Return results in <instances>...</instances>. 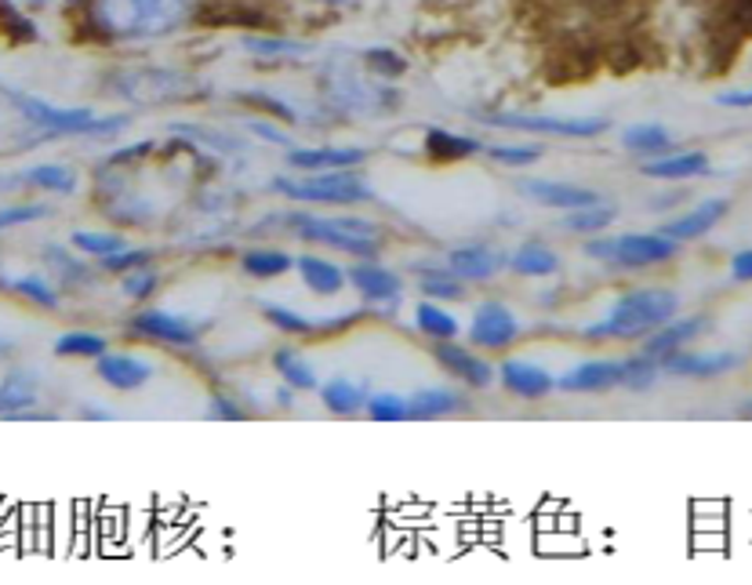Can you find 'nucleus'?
<instances>
[{"label":"nucleus","mask_w":752,"mask_h":585,"mask_svg":"<svg viewBox=\"0 0 752 585\" xmlns=\"http://www.w3.org/2000/svg\"><path fill=\"white\" fill-rule=\"evenodd\" d=\"M74 15L91 41L153 44L204 19V0H77Z\"/></svg>","instance_id":"nucleus-1"},{"label":"nucleus","mask_w":752,"mask_h":585,"mask_svg":"<svg viewBox=\"0 0 752 585\" xmlns=\"http://www.w3.org/2000/svg\"><path fill=\"white\" fill-rule=\"evenodd\" d=\"M679 313V295L665 288H640L618 295L604 320H596L582 334L585 339L600 342H618V339H648L651 331H659Z\"/></svg>","instance_id":"nucleus-2"},{"label":"nucleus","mask_w":752,"mask_h":585,"mask_svg":"<svg viewBox=\"0 0 752 585\" xmlns=\"http://www.w3.org/2000/svg\"><path fill=\"white\" fill-rule=\"evenodd\" d=\"M0 95L26 117L33 128H41L44 135H88V139H110L117 131L128 128V117H99L80 106H55L44 102L37 95H26L11 84H0Z\"/></svg>","instance_id":"nucleus-3"},{"label":"nucleus","mask_w":752,"mask_h":585,"mask_svg":"<svg viewBox=\"0 0 752 585\" xmlns=\"http://www.w3.org/2000/svg\"><path fill=\"white\" fill-rule=\"evenodd\" d=\"M320 91L339 113H386L397 106V91L386 88L381 77H364L350 63L320 66Z\"/></svg>","instance_id":"nucleus-4"},{"label":"nucleus","mask_w":752,"mask_h":585,"mask_svg":"<svg viewBox=\"0 0 752 585\" xmlns=\"http://www.w3.org/2000/svg\"><path fill=\"white\" fill-rule=\"evenodd\" d=\"M273 189L288 197L291 205H367L375 200V189L364 183V175L350 172H328V175H306V178H273Z\"/></svg>","instance_id":"nucleus-5"},{"label":"nucleus","mask_w":752,"mask_h":585,"mask_svg":"<svg viewBox=\"0 0 752 585\" xmlns=\"http://www.w3.org/2000/svg\"><path fill=\"white\" fill-rule=\"evenodd\" d=\"M117 91L128 102L139 106H164V102H193L200 95H208L200 88L197 77L183 74V69H161V66H139L117 77Z\"/></svg>","instance_id":"nucleus-6"},{"label":"nucleus","mask_w":752,"mask_h":585,"mask_svg":"<svg viewBox=\"0 0 752 585\" xmlns=\"http://www.w3.org/2000/svg\"><path fill=\"white\" fill-rule=\"evenodd\" d=\"M679 244L668 241L665 233H622V236H593L585 244V255L604 262V266H622V269H648L659 262L676 258Z\"/></svg>","instance_id":"nucleus-7"},{"label":"nucleus","mask_w":752,"mask_h":585,"mask_svg":"<svg viewBox=\"0 0 752 585\" xmlns=\"http://www.w3.org/2000/svg\"><path fill=\"white\" fill-rule=\"evenodd\" d=\"M280 222L288 225L298 241L342 251V255H350V258H378V251H381V241L350 233L345 225H339V219H320V214H309V211H291V214H284Z\"/></svg>","instance_id":"nucleus-8"},{"label":"nucleus","mask_w":752,"mask_h":585,"mask_svg":"<svg viewBox=\"0 0 752 585\" xmlns=\"http://www.w3.org/2000/svg\"><path fill=\"white\" fill-rule=\"evenodd\" d=\"M491 128L528 131V135H553V139H600L611 121L604 117H549V113H487L480 117Z\"/></svg>","instance_id":"nucleus-9"},{"label":"nucleus","mask_w":752,"mask_h":585,"mask_svg":"<svg viewBox=\"0 0 752 585\" xmlns=\"http://www.w3.org/2000/svg\"><path fill=\"white\" fill-rule=\"evenodd\" d=\"M128 331L146 342L172 345V350H193L204 339L208 324H197L193 317L172 313V309H142L128 320Z\"/></svg>","instance_id":"nucleus-10"},{"label":"nucleus","mask_w":752,"mask_h":585,"mask_svg":"<svg viewBox=\"0 0 752 585\" xmlns=\"http://www.w3.org/2000/svg\"><path fill=\"white\" fill-rule=\"evenodd\" d=\"M520 334H523L520 317L512 313L506 302H495L491 298V302L476 306L465 339H469V345H476V350H509Z\"/></svg>","instance_id":"nucleus-11"},{"label":"nucleus","mask_w":752,"mask_h":585,"mask_svg":"<svg viewBox=\"0 0 752 585\" xmlns=\"http://www.w3.org/2000/svg\"><path fill=\"white\" fill-rule=\"evenodd\" d=\"M433 361L444 367V372L462 382L465 389H487L498 382L495 364H487L484 356H476L473 350H465L455 339L451 342H433Z\"/></svg>","instance_id":"nucleus-12"},{"label":"nucleus","mask_w":752,"mask_h":585,"mask_svg":"<svg viewBox=\"0 0 752 585\" xmlns=\"http://www.w3.org/2000/svg\"><path fill=\"white\" fill-rule=\"evenodd\" d=\"M345 280H350L353 291L372 306H392V302H400V295H403L400 273L381 266L378 258H361L356 266L345 269Z\"/></svg>","instance_id":"nucleus-13"},{"label":"nucleus","mask_w":752,"mask_h":585,"mask_svg":"<svg viewBox=\"0 0 752 585\" xmlns=\"http://www.w3.org/2000/svg\"><path fill=\"white\" fill-rule=\"evenodd\" d=\"M517 189L528 200L542 208H556V211H575V208H589V205H600V194L589 186H578V183H556V178H520Z\"/></svg>","instance_id":"nucleus-14"},{"label":"nucleus","mask_w":752,"mask_h":585,"mask_svg":"<svg viewBox=\"0 0 752 585\" xmlns=\"http://www.w3.org/2000/svg\"><path fill=\"white\" fill-rule=\"evenodd\" d=\"M626 382V361L615 356H596V361H582L567 367L564 375H556V389L564 393H607L618 389Z\"/></svg>","instance_id":"nucleus-15"},{"label":"nucleus","mask_w":752,"mask_h":585,"mask_svg":"<svg viewBox=\"0 0 752 585\" xmlns=\"http://www.w3.org/2000/svg\"><path fill=\"white\" fill-rule=\"evenodd\" d=\"M498 386L506 393H512V397H520V400H545V397H553L556 375L545 372V367L534 364V361H520V356H512V361L498 364Z\"/></svg>","instance_id":"nucleus-16"},{"label":"nucleus","mask_w":752,"mask_h":585,"mask_svg":"<svg viewBox=\"0 0 752 585\" xmlns=\"http://www.w3.org/2000/svg\"><path fill=\"white\" fill-rule=\"evenodd\" d=\"M662 375L668 378H720L727 372H734L738 364H742V356L738 353H695V350H676L662 356Z\"/></svg>","instance_id":"nucleus-17"},{"label":"nucleus","mask_w":752,"mask_h":585,"mask_svg":"<svg viewBox=\"0 0 752 585\" xmlns=\"http://www.w3.org/2000/svg\"><path fill=\"white\" fill-rule=\"evenodd\" d=\"M447 269L465 284H480L498 277L501 269H509V255H501L491 244H465L447 255Z\"/></svg>","instance_id":"nucleus-18"},{"label":"nucleus","mask_w":752,"mask_h":585,"mask_svg":"<svg viewBox=\"0 0 752 585\" xmlns=\"http://www.w3.org/2000/svg\"><path fill=\"white\" fill-rule=\"evenodd\" d=\"M95 378L117 393H135L153 378V364L135 353H102L95 361Z\"/></svg>","instance_id":"nucleus-19"},{"label":"nucleus","mask_w":752,"mask_h":585,"mask_svg":"<svg viewBox=\"0 0 752 585\" xmlns=\"http://www.w3.org/2000/svg\"><path fill=\"white\" fill-rule=\"evenodd\" d=\"M367 161V150L361 146H306L288 150V164L298 172H350Z\"/></svg>","instance_id":"nucleus-20"},{"label":"nucleus","mask_w":752,"mask_h":585,"mask_svg":"<svg viewBox=\"0 0 752 585\" xmlns=\"http://www.w3.org/2000/svg\"><path fill=\"white\" fill-rule=\"evenodd\" d=\"M727 211H731V200L716 197V200H706V205L690 208L687 214H679V219L665 222L659 233H665L668 241H676V244H684V241H698V236H706L716 222H723V219H727Z\"/></svg>","instance_id":"nucleus-21"},{"label":"nucleus","mask_w":752,"mask_h":585,"mask_svg":"<svg viewBox=\"0 0 752 585\" xmlns=\"http://www.w3.org/2000/svg\"><path fill=\"white\" fill-rule=\"evenodd\" d=\"M706 331H709V317H684V320L673 317L668 324H662L659 331H651L648 339H643V350L640 353H648V356H654V361H662V356L684 350L687 342H695L698 334H706Z\"/></svg>","instance_id":"nucleus-22"},{"label":"nucleus","mask_w":752,"mask_h":585,"mask_svg":"<svg viewBox=\"0 0 752 585\" xmlns=\"http://www.w3.org/2000/svg\"><path fill=\"white\" fill-rule=\"evenodd\" d=\"M317 393H320V404H324V408L331 415H339V418L361 415L367 408V397H372L367 382H356L350 375H331Z\"/></svg>","instance_id":"nucleus-23"},{"label":"nucleus","mask_w":752,"mask_h":585,"mask_svg":"<svg viewBox=\"0 0 752 585\" xmlns=\"http://www.w3.org/2000/svg\"><path fill=\"white\" fill-rule=\"evenodd\" d=\"M408 400H411V418H422V422H433V418H447V415H458L462 408H469V397L451 386H425Z\"/></svg>","instance_id":"nucleus-24"},{"label":"nucleus","mask_w":752,"mask_h":585,"mask_svg":"<svg viewBox=\"0 0 752 585\" xmlns=\"http://www.w3.org/2000/svg\"><path fill=\"white\" fill-rule=\"evenodd\" d=\"M295 269L298 277H302V284L309 291L317 295H339L345 284V269L339 266V262H331L328 255H298L295 258Z\"/></svg>","instance_id":"nucleus-25"},{"label":"nucleus","mask_w":752,"mask_h":585,"mask_svg":"<svg viewBox=\"0 0 752 585\" xmlns=\"http://www.w3.org/2000/svg\"><path fill=\"white\" fill-rule=\"evenodd\" d=\"M640 172L648 178H659V183H684V178L709 175V157L706 153H665V157L648 161Z\"/></svg>","instance_id":"nucleus-26"},{"label":"nucleus","mask_w":752,"mask_h":585,"mask_svg":"<svg viewBox=\"0 0 752 585\" xmlns=\"http://www.w3.org/2000/svg\"><path fill=\"white\" fill-rule=\"evenodd\" d=\"M422 142H425V153L436 164H455V161L484 153V142H476L469 135H455V131H447V128H429Z\"/></svg>","instance_id":"nucleus-27"},{"label":"nucleus","mask_w":752,"mask_h":585,"mask_svg":"<svg viewBox=\"0 0 752 585\" xmlns=\"http://www.w3.org/2000/svg\"><path fill=\"white\" fill-rule=\"evenodd\" d=\"M676 139L673 131H668L665 124H632L622 131V150L626 153H637V157H665V153H673Z\"/></svg>","instance_id":"nucleus-28"},{"label":"nucleus","mask_w":752,"mask_h":585,"mask_svg":"<svg viewBox=\"0 0 752 585\" xmlns=\"http://www.w3.org/2000/svg\"><path fill=\"white\" fill-rule=\"evenodd\" d=\"M273 372L280 375V382H288L295 393H313V389H320V378L313 372V364H309L306 353L295 350V345H280V350L273 353Z\"/></svg>","instance_id":"nucleus-29"},{"label":"nucleus","mask_w":752,"mask_h":585,"mask_svg":"<svg viewBox=\"0 0 752 585\" xmlns=\"http://www.w3.org/2000/svg\"><path fill=\"white\" fill-rule=\"evenodd\" d=\"M41 397V378L33 372H11L0 378V415H22Z\"/></svg>","instance_id":"nucleus-30"},{"label":"nucleus","mask_w":752,"mask_h":585,"mask_svg":"<svg viewBox=\"0 0 752 585\" xmlns=\"http://www.w3.org/2000/svg\"><path fill=\"white\" fill-rule=\"evenodd\" d=\"M509 269L520 273V277H553V273L560 269V255L539 241H528L509 255Z\"/></svg>","instance_id":"nucleus-31"},{"label":"nucleus","mask_w":752,"mask_h":585,"mask_svg":"<svg viewBox=\"0 0 752 585\" xmlns=\"http://www.w3.org/2000/svg\"><path fill=\"white\" fill-rule=\"evenodd\" d=\"M414 324H418V331L425 334V339H433V342H451V339H458V334H462L458 317H451L444 306L433 302V298L418 302V309H414Z\"/></svg>","instance_id":"nucleus-32"},{"label":"nucleus","mask_w":752,"mask_h":585,"mask_svg":"<svg viewBox=\"0 0 752 585\" xmlns=\"http://www.w3.org/2000/svg\"><path fill=\"white\" fill-rule=\"evenodd\" d=\"M241 269L255 280H277L284 273L295 269V258L288 251H277V247H255V251H247V255H241Z\"/></svg>","instance_id":"nucleus-33"},{"label":"nucleus","mask_w":752,"mask_h":585,"mask_svg":"<svg viewBox=\"0 0 752 585\" xmlns=\"http://www.w3.org/2000/svg\"><path fill=\"white\" fill-rule=\"evenodd\" d=\"M422 273V295L433 302H462L465 298V280H458L447 266H418Z\"/></svg>","instance_id":"nucleus-34"},{"label":"nucleus","mask_w":752,"mask_h":585,"mask_svg":"<svg viewBox=\"0 0 752 585\" xmlns=\"http://www.w3.org/2000/svg\"><path fill=\"white\" fill-rule=\"evenodd\" d=\"M615 219H618V208L611 205V200H600V205L567 211L564 230H567V233H585V236H593V233H604Z\"/></svg>","instance_id":"nucleus-35"},{"label":"nucleus","mask_w":752,"mask_h":585,"mask_svg":"<svg viewBox=\"0 0 752 585\" xmlns=\"http://www.w3.org/2000/svg\"><path fill=\"white\" fill-rule=\"evenodd\" d=\"M22 183L47 189V194L69 197L77 189V172H74V167H66V164H37V167H30V172H22Z\"/></svg>","instance_id":"nucleus-36"},{"label":"nucleus","mask_w":752,"mask_h":585,"mask_svg":"<svg viewBox=\"0 0 752 585\" xmlns=\"http://www.w3.org/2000/svg\"><path fill=\"white\" fill-rule=\"evenodd\" d=\"M58 356H80V361H99L102 353H110V342L95 331H66L55 339Z\"/></svg>","instance_id":"nucleus-37"},{"label":"nucleus","mask_w":752,"mask_h":585,"mask_svg":"<svg viewBox=\"0 0 752 585\" xmlns=\"http://www.w3.org/2000/svg\"><path fill=\"white\" fill-rule=\"evenodd\" d=\"M262 309V320H269L273 328L284 331V334H317V320L298 313L291 306H280V302H258Z\"/></svg>","instance_id":"nucleus-38"},{"label":"nucleus","mask_w":752,"mask_h":585,"mask_svg":"<svg viewBox=\"0 0 752 585\" xmlns=\"http://www.w3.org/2000/svg\"><path fill=\"white\" fill-rule=\"evenodd\" d=\"M364 411H367L372 422H408V418H411V400L400 397V393H372Z\"/></svg>","instance_id":"nucleus-39"},{"label":"nucleus","mask_w":752,"mask_h":585,"mask_svg":"<svg viewBox=\"0 0 752 585\" xmlns=\"http://www.w3.org/2000/svg\"><path fill=\"white\" fill-rule=\"evenodd\" d=\"M241 47L251 55H258V58H291V55L313 52L306 41H291V37H244Z\"/></svg>","instance_id":"nucleus-40"},{"label":"nucleus","mask_w":752,"mask_h":585,"mask_svg":"<svg viewBox=\"0 0 752 585\" xmlns=\"http://www.w3.org/2000/svg\"><path fill=\"white\" fill-rule=\"evenodd\" d=\"M659 375H662V364L654 361V356H648V353H637V356H629V361H626V382H622V389L648 393V389H654Z\"/></svg>","instance_id":"nucleus-41"},{"label":"nucleus","mask_w":752,"mask_h":585,"mask_svg":"<svg viewBox=\"0 0 752 585\" xmlns=\"http://www.w3.org/2000/svg\"><path fill=\"white\" fill-rule=\"evenodd\" d=\"M8 288L41 309H58V288H52L44 277H11Z\"/></svg>","instance_id":"nucleus-42"},{"label":"nucleus","mask_w":752,"mask_h":585,"mask_svg":"<svg viewBox=\"0 0 752 585\" xmlns=\"http://www.w3.org/2000/svg\"><path fill=\"white\" fill-rule=\"evenodd\" d=\"M233 102L251 106V110L269 113L273 121H280V124H295V121H298V113H295V106H291V102L273 99V95H262V91H241V95H233Z\"/></svg>","instance_id":"nucleus-43"},{"label":"nucleus","mask_w":752,"mask_h":585,"mask_svg":"<svg viewBox=\"0 0 752 585\" xmlns=\"http://www.w3.org/2000/svg\"><path fill=\"white\" fill-rule=\"evenodd\" d=\"M69 241H74L77 251H84V255H95V258H106V255H113V251L128 247L121 233H99V230H77Z\"/></svg>","instance_id":"nucleus-44"},{"label":"nucleus","mask_w":752,"mask_h":585,"mask_svg":"<svg viewBox=\"0 0 752 585\" xmlns=\"http://www.w3.org/2000/svg\"><path fill=\"white\" fill-rule=\"evenodd\" d=\"M142 266H153V251H146V247H121V251H113V255L99 258V269L113 273V277H124V273L142 269Z\"/></svg>","instance_id":"nucleus-45"},{"label":"nucleus","mask_w":752,"mask_h":585,"mask_svg":"<svg viewBox=\"0 0 752 585\" xmlns=\"http://www.w3.org/2000/svg\"><path fill=\"white\" fill-rule=\"evenodd\" d=\"M364 66L372 69L375 77H386V80H397L408 74V58H400L397 52H389V47H367Z\"/></svg>","instance_id":"nucleus-46"},{"label":"nucleus","mask_w":752,"mask_h":585,"mask_svg":"<svg viewBox=\"0 0 752 585\" xmlns=\"http://www.w3.org/2000/svg\"><path fill=\"white\" fill-rule=\"evenodd\" d=\"M44 255H47V266H52V269L58 273V280H63V284H91V280H95V277H91V269L84 266V262L69 258L63 247H55V244H52V247L44 251Z\"/></svg>","instance_id":"nucleus-47"},{"label":"nucleus","mask_w":752,"mask_h":585,"mask_svg":"<svg viewBox=\"0 0 752 585\" xmlns=\"http://www.w3.org/2000/svg\"><path fill=\"white\" fill-rule=\"evenodd\" d=\"M484 153L501 167H528L534 161H542L539 146H520V142H509V146H484Z\"/></svg>","instance_id":"nucleus-48"},{"label":"nucleus","mask_w":752,"mask_h":585,"mask_svg":"<svg viewBox=\"0 0 752 585\" xmlns=\"http://www.w3.org/2000/svg\"><path fill=\"white\" fill-rule=\"evenodd\" d=\"M121 288L128 298H135V302H142V298H150L153 291L161 288V273L153 266H142V269H131L121 277Z\"/></svg>","instance_id":"nucleus-49"},{"label":"nucleus","mask_w":752,"mask_h":585,"mask_svg":"<svg viewBox=\"0 0 752 585\" xmlns=\"http://www.w3.org/2000/svg\"><path fill=\"white\" fill-rule=\"evenodd\" d=\"M52 214L47 205H4L0 208V230H11V225H26V222H41Z\"/></svg>","instance_id":"nucleus-50"},{"label":"nucleus","mask_w":752,"mask_h":585,"mask_svg":"<svg viewBox=\"0 0 752 585\" xmlns=\"http://www.w3.org/2000/svg\"><path fill=\"white\" fill-rule=\"evenodd\" d=\"M153 150H157V142H135V146L113 150L110 157H106V167H128V164H139V161L153 157Z\"/></svg>","instance_id":"nucleus-51"},{"label":"nucleus","mask_w":752,"mask_h":585,"mask_svg":"<svg viewBox=\"0 0 752 585\" xmlns=\"http://www.w3.org/2000/svg\"><path fill=\"white\" fill-rule=\"evenodd\" d=\"M211 418H219V422H241V418H247V411L241 408V400L233 397H222V393H214L211 397Z\"/></svg>","instance_id":"nucleus-52"},{"label":"nucleus","mask_w":752,"mask_h":585,"mask_svg":"<svg viewBox=\"0 0 752 585\" xmlns=\"http://www.w3.org/2000/svg\"><path fill=\"white\" fill-rule=\"evenodd\" d=\"M175 135H193V139H200V142H214V146L225 150V153L241 146L236 139H225V135H219V131H208V128H197V124H178V128H175Z\"/></svg>","instance_id":"nucleus-53"},{"label":"nucleus","mask_w":752,"mask_h":585,"mask_svg":"<svg viewBox=\"0 0 752 585\" xmlns=\"http://www.w3.org/2000/svg\"><path fill=\"white\" fill-rule=\"evenodd\" d=\"M716 102L731 106V110H752V88L749 91H723V95H716Z\"/></svg>","instance_id":"nucleus-54"},{"label":"nucleus","mask_w":752,"mask_h":585,"mask_svg":"<svg viewBox=\"0 0 752 585\" xmlns=\"http://www.w3.org/2000/svg\"><path fill=\"white\" fill-rule=\"evenodd\" d=\"M731 277L752 280V251H738V255L731 258Z\"/></svg>","instance_id":"nucleus-55"},{"label":"nucleus","mask_w":752,"mask_h":585,"mask_svg":"<svg viewBox=\"0 0 752 585\" xmlns=\"http://www.w3.org/2000/svg\"><path fill=\"white\" fill-rule=\"evenodd\" d=\"M251 131H255L258 139H266V142H277V146H291V139L284 135V131L273 128V124H258V121H251Z\"/></svg>","instance_id":"nucleus-56"},{"label":"nucleus","mask_w":752,"mask_h":585,"mask_svg":"<svg viewBox=\"0 0 752 585\" xmlns=\"http://www.w3.org/2000/svg\"><path fill=\"white\" fill-rule=\"evenodd\" d=\"M80 418H95V422H110L113 415H110V411H99V408L91 404V408H84V411H80Z\"/></svg>","instance_id":"nucleus-57"},{"label":"nucleus","mask_w":752,"mask_h":585,"mask_svg":"<svg viewBox=\"0 0 752 585\" xmlns=\"http://www.w3.org/2000/svg\"><path fill=\"white\" fill-rule=\"evenodd\" d=\"M277 404H280V408H288V404H295V389L288 386V382H284V389L277 393Z\"/></svg>","instance_id":"nucleus-58"},{"label":"nucleus","mask_w":752,"mask_h":585,"mask_svg":"<svg viewBox=\"0 0 752 585\" xmlns=\"http://www.w3.org/2000/svg\"><path fill=\"white\" fill-rule=\"evenodd\" d=\"M11 353H15V342H11V339H4V334H0V361H8Z\"/></svg>","instance_id":"nucleus-59"},{"label":"nucleus","mask_w":752,"mask_h":585,"mask_svg":"<svg viewBox=\"0 0 752 585\" xmlns=\"http://www.w3.org/2000/svg\"><path fill=\"white\" fill-rule=\"evenodd\" d=\"M15 4H26V8H47V4H55V0H15Z\"/></svg>","instance_id":"nucleus-60"},{"label":"nucleus","mask_w":752,"mask_h":585,"mask_svg":"<svg viewBox=\"0 0 752 585\" xmlns=\"http://www.w3.org/2000/svg\"><path fill=\"white\" fill-rule=\"evenodd\" d=\"M8 288V277H4V273H0V291H4Z\"/></svg>","instance_id":"nucleus-61"},{"label":"nucleus","mask_w":752,"mask_h":585,"mask_svg":"<svg viewBox=\"0 0 752 585\" xmlns=\"http://www.w3.org/2000/svg\"><path fill=\"white\" fill-rule=\"evenodd\" d=\"M745 415H749V418H752V400H749V404H745Z\"/></svg>","instance_id":"nucleus-62"},{"label":"nucleus","mask_w":752,"mask_h":585,"mask_svg":"<svg viewBox=\"0 0 752 585\" xmlns=\"http://www.w3.org/2000/svg\"><path fill=\"white\" fill-rule=\"evenodd\" d=\"M324 4H345V0H324Z\"/></svg>","instance_id":"nucleus-63"}]
</instances>
